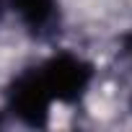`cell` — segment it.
<instances>
[{
	"label": "cell",
	"mask_w": 132,
	"mask_h": 132,
	"mask_svg": "<svg viewBox=\"0 0 132 132\" xmlns=\"http://www.w3.org/2000/svg\"><path fill=\"white\" fill-rule=\"evenodd\" d=\"M39 75L57 104H78L93 83V65L73 52H57L39 65Z\"/></svg>",
	"instance_id": "6da1fadb"
},
{
	"label": "cell",
	"mask_w": 132,
	"mask_h": 132,
	"mask_svg": "<svg viewBox=\"0 0 132 132\" xmlns=\"http://www.w3.org/2000/svg\"><path fill=\"white\" fill-rule=\"evenodd\" d=\"M52 104H54V98L49 96V91L39 75V68H29V70L18 73L5 91V109L21 124L34 127V129L49 124Z\"/></svg>",
	"instance_id": "7a4b0ae2"
},
{
	"label": "cell",
	"mask_w": 132,
	"mask_h": 132,
	"mask_svg": "<svg viewBox=\"0 0 132 132\" xmlns=\"http://www.w3.org/2000/svg\"><path fill=\"white\" fill-rule=\"evenodd\" d=\"M5 3L18 16L23 29L36 39L52 36L60 26V3L57 0H5Z\"/></svg>",
	"instance_id": "3957f363"
},
{
	"label": "cell",
	"mask_w": 132,
	"mask_h": 132,
	"mask_svg": "<svg viewBox=\"0 0 132 132\" xmlns=\"http://www.w3.org/2000/svg\"><path fill=\"white\" fill-rule=\"evenodd\" d=\"M122 47H124V52H127V57L132 60V31L122 36Z\"/></svg>",
	"instance_id": "277c9868"
},
{
	"label": "cell",
	"mask_w": 132,
	"mask_h": 132,
	"mask_svg": "<svg viewBox=\"0 0 132 132\" xmlns=\"http://www.w3.org/2000/svg\"><path fill=\"white\" fill-rule=\"evenodd\" d=\"M0 13H3V0H0Z\"/></svg>",
	"instance_id": "5b68a950"
},
{
	"label": "cell",
	"mask_w": 132,
	"mask_h": 132,
	"mask_svg": "<svg viewBox=\"0 0 132 132\" xmlns=\"http://www.w3.org/2000/svg\"><path fill=\"white\" fill-rule=\"evenodd\" d=\"M0 124H3V117H0Z\"/></svg>",
	"instance_id": "8992f818"
}]
</instances>
